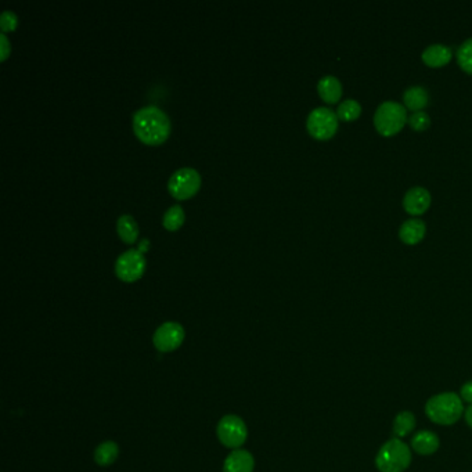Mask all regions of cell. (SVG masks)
I'll return each mask as SVG.
<instances>
[{
    "label": "cell",
    "instance_id": "9a60e30c",
    "mask_svg": "<svg viewBox=\"0 0 472 472\" xmlns=\"http://www.w3.org/2000/svg\"><path fill=\"white\" fill-rule=\"evenodd\" d=\"M317 92L326 102H337L342 96V83L334 75H326L320 78L317 83Z\"/></svg>",
    "mask_w": 472,
    "mask_h": 472
},
{
    "label": "cell",
    "instance_id": "8992f818",
    "mask_svg": "<svg viewBox=\"0 0 472 472\" xmlns=\"http://www.w3.org/2000/svg\"><path fill=\"white\" fill-rule=\"evenodd\" d=\"M201 184V176L194 168L177 169L168 182L169 193L177 200H186L197 193Z\"/></svg>",
    "mask_w": 472,
    "mask_h": 472
},
{
    "label": "cell",
    "instance_id": "2e32d148",
    "mask_svg": "<svg viewBox=\"0 0 472 472\" xmlns=\"http://www.w3.org/2000/svg\"><path fill=\"white\" fill-rule=\"evenodd\" d=\"M403 102L408 110H413L414 112L421 111L430 102V93L424 86L414 85L406 89Z\"/></svg>",
    "mask_w": 472,
    "mask_h": 472
},
{
    "label": "cell",
    "instance_id": "ffe728a7",
    "mask_svg": "<svg viewBox=\"0 0 472 472\" xmlns=\"http://www.w3.org/2000/svg\"><path fill=\"white\" fill-rule=\"evenodd\" d=\"M362 114V105L360 102L353 99H346L339 102L337 110V115L342 121H353Z\"/></svg>",
    "mask_w": 472,
    "mask_h": 472
},
{
    "label": "cell",
    "instance_id": "52a82bcc",
    "mask_svg": "<svg viewBox=\"0 0 472 472\" xmlns=\"http://www.w3.org/2000/svg\"><path fill=\"white\" fill-rule=\"evenodd\" d=\"M248 437V430L242 418L235 414L225 415L218 424V438L230 449L242 446Z\"/></svg>",
    "mask_w": 472,
    "mask_h": 472
},
{
    "label": "cell",
    "instance_id": "5bb4252c",
    "mask_svg": "<svg viewBox=\"0 0 472 472\" xmlns=\"http://www.w3.org/2000/svg\"><path fill=\"white\" fill-rule=\"evenodd\" d=\"M425 230H427V226L424 220L418 218H413V219H407L401 225L399 237L406 244L413 245V244L420 242L424 238Z\"/></svg>",
    "mask_w": 472,
    "mask_h": 472
},
{
    "label": "cell",
    "instance_id": "8fae6325",
    "mask_svg": "<svg viewBox=\"0 0 472 472\" xmlns=\"http://www.w3.org/2000/svg\"><path fill=\"white\" fill-rule=\"evenodd\" d=\"M255 460L252 454L244 449L233 450L225 460L223 472H252Z\"/></svg>",
    "mask_w": 472,
    "mask_h": 472
},
{
    "label": "cell",
    "instance_id": "7a4b0ae2",
    "mask_svg": "<svg viewBox=\"0 0 472 472\" xmlns=\"http://www.w3.org/2000/svg\"><path fill=\"white\" fill-rule=\"evenodd\" d=\"M464 405L460 395L454 392H443L428 399L425 405L427 417L438 425H454L464 415Z\"/></svg>",
    "mask_w": 472,
    "mask_h": 472
},
{
    "label": "cell",
    "instance_id": "d4e9b609",
    "mask_svg": "<svg viewBox=\"0 0 472 472\" xmlns=\"http://www.w3.org/2000/svg\"><path fill=\"white\" fill-rule=\"evenodd\" d=\"M460 398H461L463 402H467V403L472 405V381L466 382V384L461 387Z\"/></svg>",
    "mask_w": 472,
    "mask_h": 472
},
{
    "label": "cell",
    "instance_id": "603a6c76",
    "mask_svg": "<svg viewBox=\"0 0 472 472\" xmlns=\"http://www.w3.org/2000/svg\"><path fill=\"white\" fill-rule=\"evenodd\" d=\"M407 122L410 124V126H411L414 131L421 132V131H425V129L430 126V124H431V118H430V115H428L425 111H415V112H413V114L408 117Z\"/></svg>",
    "mask_w": 472,
    "mask_h": 472
},
{
    "label": "cell",
    "instance_id": "7c38bea8",
    "mask_svg": "<svg viewBox=\"0 0 472 472\" xmlns=\"http://www.w3.org/2000/svg\"><path fill=\"white\" fill-rule=\"evenodd\" d=\"M440 440L432 431H420L411 438V449L420 456H431L438 452Z\"/></svg>",
    "mask_w": 472,
    "mask_h": 472
},
{
    "label": "cell",
    "instance_id": "484cf974",
    "mask_svg": "<svg viewBox=\"0 0 472 472\" xmlns=\"http://www.w3.org/2000/svg\"><path fill=\"white\" fill-rule=\"evenodd\" d=\"M0 40H1V56H0V60H6L8 53H10V43H8V39L7 36L4 34L0 35Z\"/></svg>",
    "mask_w": 472,
    "mask_h": 472
},
{
    "label": "cell",
    "instance_id": "9c48e42d",
    "mask_svg": "<svg viewBox=\"0 0 472 472\" xmlns=\"http://www.w3.org/2000/svg\"><path fill=\"white\" fill-rule=\"evenodd\" d=\"M184 336L186 333L182 324L176 321H167L155 330L153 342L157 350L163 353H169L176 350L182 345Z\"/></svg>",
    "mask_w": 472,
    "mask_h": 472
},
{
    "label": "cell",
    "instance_id": "cb8c5ba5",
    "mask_svg": "<svg viewBox=\"0 0 472 472\" xmlns=\"http://www.w3.org/2000/svg\"><path fill=\"white\" fill-rule=\"evenodd\" d=\"M17 23H18V18L16 16L14 11H10V10H4L0 16V27L1 30L6 33V31H13L16 30L17 27Z\"/></svg>",
    "mask_w": 472,
    "mask_h": 472
},
{
    "label": "cell",
    "instance_id": "44dd1931",
    "mask_svg": "<svg viewBox=\"0 0 472 472\" xmlns=\"http://www.w3.org/2000/svg\"><path fill=\"white\" fill-rule=\"evenodd\" d=\"M183 222H184V211L179 203L172 205L168 211L164 213L163 223L168 230L179 229L183 225Z\"/></svg>",
    "mask_w": 472,
    "mask_h": 472
},
{
    "label": "cell",
    "instance_id": "3957f363",
    "mask_svg": "<svg viewBox=\"0 0 472 472\" xmlns=\"http://www.w3.org/2000/svg\"><path fill=\"white\" fill-rule=\"evenodd\" d=\"M411 450L402 439L394 438L385 442L377 456L375 467L379 472H405L411 464Z\"/></svg>",
    "mask_w": 472,
    "mask_h": 472
},
{
    "label": "cell",
    "instance_id": "d6986e66",
    "mask_svg": "<svg viewBox=\"0 0 472 472\" xmlns=\"http://www.w3.org/2000/svg\"><path fill=\"white\" fill-rule=\"evenodd\" d=\"M415 428V417L411 411H401L394 420V434L396 438L407 437Z\"/></svg>",
    "mask_w": 472,
    "mask_h": 472
},
{
    "label": "cell",
    "instance_id": "4fadbf2b",
    "mask_svg": "<svg viewBox=\"0 0 472 472\" xmlns=\"http://www.w3.org/2000/svg\"><path fill=\"white\" fill-rule=\"evenodd\" d=\"M452 56H453L452 49L446 45H442V43L430 45L423 52V60L430 67H442V66L447 64L450 61Z\"/></svg>",
    "mask_w": 472,
    "mask_h": 472
},
{
    "label": "cell",
    "instance_id": "7402d4cb",
    "mask_svg": "<svg viewBox=\"0 0 472 472\" xmlns=\"http://www.w3.org/2000/svg\"><path fill=\"white\" fill-rule=\"evenodd\" d=\"M457 63L464 71L472 73V37L460 45L457 50Z\"/></svg>",
    "mask_w": 472,
    "mask_h": 472
},
{
    "label": "cell",
    "instance_id": "ac0fdd59",
    "mask_svg": "<svg viewBox=\"0 0 472 472\" xmlns=\"http://www.w3.org/2000/svg\"><path fill=\"white\" fill-rule=\"evenodd\" d=\"M117 229L119 237L128 244L135 242L138 236V226L136 223L135 218L131 215H121L117 222Z\"/></svg>",
    "mask_w": 472,
    "mask_h": 472
},
{
    "label": "cell",
    "instance_id": "ba28073f",
    "mask_svg": "<svg viewBox=\"0 0 472 472\" xmlns=\"http://www.w3.org/2000/svg\"><path fill=\"white\" fill-rule=\"evenodd\" d=\"M143 249L131 248L122 252L115 262L117 276L124 281H135L146 269V259L141 252Z\"/></svg>",
    "mask_w": 472,
    "mask_h": 472
},
{
    "label": "cell",
    "instance_id": "4316f807",
    "mask_svg": "<svg viewBox=\"0 0 472 472\" xmlns=\"http://www.w3.org/2000/svg\"><path fill=\"white\" fill-rule=\"evenodd\" d=\"M464 418H466V423L468 424V427L472 428V405L468 406L464 411Z\"/></svg>",
    "mask_w": 472,
    "mask_h": 472
},
{
    "label": "cell",
    "instance_id": "30bf717a",
    "mask_svg": "<svg viewBox=\"0 0 472 472\" xmlns=\"http://www.w3.org/2000/svg\"><path fill=\"white\" fill-rule=\"evenodd\" d=\"M431 205V193L423 186H414L406 191L403 206L410 215H421Z\"/></svg>",
    "mask_w": 472,
    "mask_h": 472
},
{
    "label": "cell",
    "instance_id": "e0dca14e",
    "mask_svg": "<svg viewBox=\"0 0 472 472\" xmlns=\"http://www.w3.org/2000/svg\"><path fill=\"white\" fill-rule=\"evenodd\" d=\"M118 456H119V447L112 440H107L102 444H99L96 452H95V460L102 467H108V466L114 464L117 461Z\"/></svg>",
    "mask_w": 472,
    "mask_h": 472
},
{
    "label": "cell",
    "instance_id": "5b68a950",
    "mask_svg": "<svg viewBox=\"0 0 472 472\" xmlns=\"http://www.w3.org/2000/svg\"><path fill=\"white\" fill-rule=\"evenodd\" d=\"M306 128L309 134L316 138L320 140L330 138L337 132V112L329 107H316L307 115Z\"/></svg>",
    "mask_w": 472,
    "mask_h": 472
},
{
    "label": "cell",
    "instance_id": "6da1fadb",
    "mask_svg": "<svg viewBox=\"0 0 472 472\" xmlns=\"http://www.w3.org/2000/svg\"><path fill=\"white\" fill-rule=\"evenodd\" d=\"M134 129L146 144H160L170 132L169 117L157 105H146L134 115Z\"/></svg>",
    "mask_w": 472,
    "mask_h": 472
},
{
    "label": "cell",
    "instance_id": "277c9868",
    "mask_svg": "<svg viewBox=\"0 0 472 472\" xmlns=\"http://www.w3.org/2000/svg\"><path fill=\"white\" fill-rule=\"evenodd\" d=\"M407 119L405 105L392 100L381 102L374 114V125L382 136L396 135Z\"/></svg>",
    "mask_w": 472,
    "mask_h": 472
}]
</instances>
